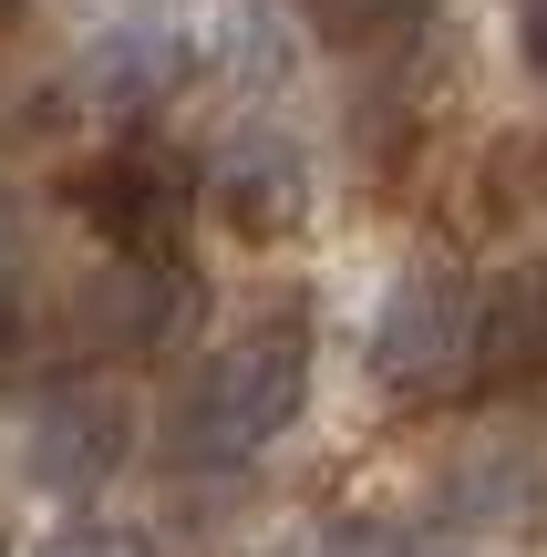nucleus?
I'll return each mask as SVG.
<instances>
[{
    "instance_id": "1",
    "label": "nucleus",
    "mask_w": 547,
    "mask_h": 557,
    "mask_svg": "<svg viewBox=\"0 0 547 557\" xmlns=\"http://www.w3.org/2000/svg\"><path fill=\"white\" fill-rule=\"evenodd\" d=\"M300 403H310V341L289 320L279 331H238L176 382V403H165V465H197V475L259 465L300 423Z\"/></svg>"
},
{
    "instance_id": "2",
    "label": "nucleus",
    "mask_w": 547,
    "mask_h": 557,
    "mask_svg": "<svg viewBox=\"0 0 547 557\" xmlns=\"http://www.w3.org/2000/svg\"><path fill=\"white\" fill-rule=\"evenodd\" d=\"M372 382L403 403H445L475 382V289L445 259L403 269L383 289V310H372Z\"/></svg>"
},
{
    "instance_id": "3",
    "label": "nucleus",
    "mask_w": 547,
    "mask_h": 557,
    "mask_svg": "<svg viewBox=\"0 0 547 557\" xmlns=\"http://www.w3.org/2000/svg\"><path fill=\"white\" fill-rule=\"evenodd\" d=\"M73 207L94 218V238L114 248L124 269H176L186 248V218H197V165L156 135H124L94 176L73 186Z\"/></svg>"
},
{
    "instance_id": "4",
    "label": "nucleus",
    "mask_w": 547,
    "mask_h": 557,
    "mask_svg": "<svg viewBox=\"0 0 547 557\" xmlns=\"http://www.w3.org/2000/svg\"><path fill=\"white\" fill-rule=\"evenodd\" d=\"M197 11L207 0H83V94H94V114L135 124L145 103L176 94V73L197 62Z\"/></svg>"
},
{
    "instance_id": "5",
    "label": "nucleus",
    "mask_w": 547,
    "mask_h": 557,
    "mask_svg": "<svg viewBox=\"0 0 547 557\" xmlns=\"http://www.w3.org/2000/svg\"><path fill=\"white\" fill-rule=\"evenodd\" d=\"M135 455V403L124 382H52L21 423V475L41 496H103Z\"/></svg>"
},
{
    "instance_id": "6",
    "label": "nucleus",
    "mask_w": 547,
    "mask_h": 557,
    "mask_svg": "<svg viewBox=\"0 0 547 557\" xmlns=\"http://www.w3.org/2000/svg\"><path fill=\"white\" fill-rule=\"evenodd\" d=\"M217 218L238 227V238H289V227L310 218V165H300V145L238 135L217 156Z\"/></svg>"
},
{
    "instance_id": "7",
    "label": "nucleus",
    "mask_w": 547,
    "mask_h": 557,
    "mask_svg": "<svg viewBox=\"0 0 547 557\" xmlns=\"http://www.w3.org/2000/svg\"><path fill=\"white\" fill-rule=\"evenodd\" d=\"M475 382H547V259L475 299Z\"/></svg>"
},
{
    "instance_id": "8",
    "label": "nucleus",
    "mask_w": 547,
    "mask_h": 557,
    "mask_svg": "<svg viewBox=\"0 0 547 557\" xmlns=\"http://www.w3.org/2000/svg\"><path fill=\"white\" fill-rule=\"evenodd\" d=\"M289 11H300L321 41H341V52H403V41L434 21V0H289Z\"/></svg>"
},
{
    "instance_id": "9",
    "label": "nucleus",
    "mask_w": 547,
    "mask_h": 557,
    "mask_svg": "<svg viewBox=\"0 0 547 557\" xmlns=\"http://www.w3.org/2000/svg\"><path fill=\"white\" fill-rule=\"evenodd\" d=\"M248 557H413V547L393 527H372V517H341V527H289V537H269Z\"/></svg>"
},
{
    "instance_id": "10",
    "label": "nucleus",
    "mask_w": 547,
    "mask_h": 557,
    "mask_svg": "<svg viewBox=\"0 0 547 557\" xmlns=\"http://www.w3.org/2000/svg\"><path fill=\"white\" fill-rule=\"evenodd\" d=\"M41 557H156V537L145 527H114V517H73L41 537Z\"/></svg>"
},
{
    "instance_id": "11",
    "label": "nucleus",
    "mask_w": 547,
    "mask_h": 557,
    "mask_svg": "<svg viewBox=\"0 0 547 557\" xmlns=\"http://www.w3.org/2000/svg\"><path fill=\"white\" fill-rule=\"evenodd\" d=\"M517 52H527V73L547 83V0H517Z\"/></svg>"
},
{
    "instance_id": "12",
    "label": "nucleus",
    "mask_w": 547,
    "mask_h": 557,
    "mask_svg": "<svg viewBox=\"0 0 547 557\" xmlns=\"http://www.w3.org/2000/svg\"><path fill=\"white\" fill-rule=\"evenodd\" d=\"M11 331H21V278H11V238H0V351H11Z\"/></svg>"
}]
</instances>
